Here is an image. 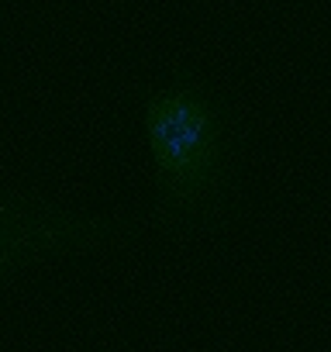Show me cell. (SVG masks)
<instances>
[{
    "label": "cell",
    "mask_w": 331,
    "mask_h": 352,
    "mask_svg": "<svg viewBox=\"0 0 331 352\" xmlns=\"http://www.w3.org/2000/svg\"><path fill=\"white\" fill-rule=\"evenodd\" d=\"M141 131L152 159V221L173 242L221 232L238 201L245 121L201 69L170 66L141 90Z\"/></svg>",
    "instance_id": "cell-1"
},
{
    "label": "cell",
    "mask_w": 331,
    "mask_h": 352,
    "mask_svg": "<svg viewBox=\"0 0 331 352\" xmlns=\"http://www.w3.org/2000/svg\"><path fill=\"white\" fill-rule=\"evenodd\" d=\"M128 239H135V225L124 218L69 208L0 180V283L38 263L121 245Z\"/></svg>",
    "instance_id": "cell-2"
}]
</instances>
